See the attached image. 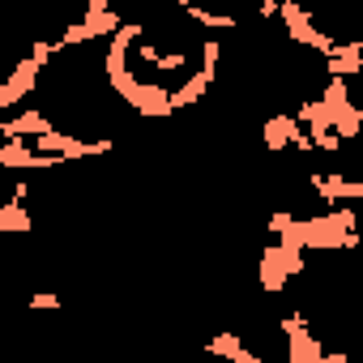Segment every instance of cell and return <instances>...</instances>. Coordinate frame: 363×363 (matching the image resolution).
<instances>
[{
	"label": "cell",
	"mask_w": 363,
	"mask_h": 363,
	"mask_svg": "<svg viewBox=\"0 0 363 363\" xmlns=\"http://www.w3.org/2000/svg\"><path fill=\"white\" fill-rule=\"evenodd\" d=\"M308 274V252L295 248V244H282L274 240L269 248H261V261H257V286L265 295H286L291 278H303Z\"/></svg>",
	"instance_id": "obj_1"
},
{
	"label": "cell",
	"mask_w": 363,
	"mask_h": 363,
	"mask_svg": "<svg viewBox=\"0 0 363 363\" xmlns=\"http://www.w3.org/2000/svg\"><path fill=\"white\" fill-rule=\"evenodd\" d=\"M325 77H363V39H337L325 52Z\"/></svg>",
	"instance_id": "obj_2"
},
{
	"label": "cell",
	"mask_w": 363,
	"mask_h": 363,
	"mask_svg": "<svg viewBox=\"0 0 363 363\" xmlns=\"http://www.w3.org/2000/svg\"><path fill=\"white\" fill-rule=\"evenodd\" d=\"M299 116H286V111H274L265 124H261V141H265V150L269 154H286V150H295V137H299Z\"/></svg>",
	"instance_id": "obj_3"
},
{
	"label": "cell",
	"mask_w": 363,
	"mask_h": 363,
	"mask_svg": "<svg viewBox=\"0 0 363 363\" xmlns=\"http://www.w3.org/2000/svg\"><path fill=\"white\" fill-rule=\"evenodd\" d=\"M48 128H56V120H52L48 107L18 111V116H9L5 124H0V133H5V137H39V133H48Z\"/></svg>",
	"instance_id": "obj_4"
},
{
	"label": "cell",
	"mask_w": 363,
	"mask_h": 363,
	"mask_svg": "<svg viewBox=\"0 0 363 363\" xmlns=\"http://www.w3.org/2000/svg\"><path fill=\"white\" fill-rule=\"evenodd\" d=\"M206 350H210V354H227V359H235V363H261V350H252V346L240 337V329L214 333V337L206 342Z\"/></svg>",
	"instance_id": "obj_5"
},
{
	"label": "cell",
	"mask_w": 363,
	"mask_h": 363,
	"mask_svg": "<svg viewBox=\"0 0 363 363\" xmlns=\"http://www.w3.org/2000/svg\"><path fill=\"white\" fill-rule=\"evenodd\" d=\"M0 231L5 235H22V231H35V214L22 197H9L5 206H0Z\"/></svg>",
	"instance_id": "obj_6"
},
{
	"label": "cell",
	"mask_w": 363,
	"mask_h": 363,
	"mask_svg": "<svg viewBox=\"0 0 363 363\" xmlns=\"http://www.w3.org/2000/svg\"><path fill=\"white\" fill-rule=\"evenodd\" d=\"M60 303H65V299H60L56 291H35V295H30V308H60Z\"/></svg>",
	"instance_id": "obj_7"
}]
</instances>
